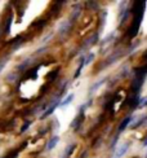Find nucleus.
I'll return each mask as SVG.
<instances>
[{"instance_id": "obj_14", "label": "nucleus", "mask_w": 147, "mask_h": 158, "mask_svg": "<svg viewBox=\"0 0 147 158\" xmlns=\"http://www.w3.org/2000/svg\"><path fill=\"white\" fill-rule=\"evenodd\" d=\"M4 65H5V61H0V70L3 69V66H4Z\"/></svg>"}, {"instance_id": "obj_8", "label": "nucleus", "mask_w": 147, "mask_h": 158, "mask_svg": "<svg viewBox=\"0 0 147 158\" xmlns=\"http://www.w3.org/2000/svg\"><path fill=\"white\" fill-rule=\"evenodd\" d=\"M58 141H59V137H58V136L52 137V139L49 140V143H48V147H46V149H48V150H52V149L58 144Z\"/></svg>"}, {"instance_id": "obj_7", "label": "nucleus", "mask_w": 147, "mask_h": 158, "mask_svg": "<svg viewBox=\"0 0 147 158\" xmlns=\"http://www.w3.org/2000/svg\"><path fill=\"white\" fill-rule=\"evenodd\" d=\"M76 149V144H70V145L66 148L65 153L62 154V158H70V156L74 153V150Z\"/></svg>"}, {"instance_id": "obj_5", "label": "nucleus", "mask_w": 147, "mask_h": 158, "mask_svg": "<svg viewBox=\"0 0 147 158\" xmlns=\"http://www.w3.org/2000/svg\"><path fill=\"white\" fill-rule=\"evenodd\" d=\"M130 122H132V117H130V115L125 117L124 119H123V122L120 123V126H119V128H117V132H119V134L124 132V131H125V128L129 126V123H130Z\"/></svg>"}, {"instance_id": "obj_13", "label": "nucleus", "mask_w": 147, "mask_h": 158, "mask_svg": "<svg viewBox=\"0 0 147 158\" xmlns=\"http://www.w3.org/2000/svg\"><path fill=\"white\" fill-rule=\"evenodd\" d=\"M93 58H94V53H89L88 57L84 58V66H85V65H89L93 61Z\"/></svg>"}, {"instance_id": "obj_3", "label": "nucleus", "mask_w": 147, "mask_h": 158, "mask_svg": "<svg viewBox=\"0 0 147 158\" xmlns=\"http://www.w3.org/2000/svg\"><path fill=\"white\" fill-rule=\"evenodd\" d=\"M39 69H40V66H34V68L29 69L27 71H26V74L23 75V79H22V81L25 82V81H29V79H32V81H36V79H38Z\"/></svg>"}, {"instance_id": "obj_11", "label": "nucleus", "mask_w": 147, "mask_h": 158, "mask_svg": "<svg viewBox=\"0 0 147 158\" xmlns=\"http://www.w3.org/2000/svg\"><path fill=\"white\" fill-rule=\"evenodd\" d=\"M18 153H19V150H18V149H16V150H12V152H9L8 154H6V156L4 157V158H17Z\"/></svg>"}, {"instance_id": "obj_2", "label": "nucleus", "mask_w": 147, "mask_h": 158, "mask_svg": "<svg viewBox=\"0 0 147 158\" xmlns=\"http://www.w3.org/2000/svg\"><path fill=\"white\" fill-rule=\"evenodd\" d=\"M59 102H61V98H56V100L53 101V102L49 105V106H48V108H46V109L43 111V114L40 115V119L43 121V119H45V118H48V117H49V115L53 113V111H54V110H56V109L59 106Z\"/></svg>"}, {"instance_id": "obj_10", "label": "nucleus", "mask_w": 147, "mask_h": 158, "mask_svg": "<svg viewBox=\"0 0 147 158\" xmlns=\"http://www.w3.org/2000/svg\"><path fill=\"white\" fill-rule=\"evenodd\" d=\"M72 98H74V94H70L67 97L65 98L63 101H61V102H59V105H61V106H66V105H69V104L72 101Z\"/></svg>"}, {"instance_id": "obj_12", "label": "nucleus", "mask_w": 147, "mask_h": 158, "mask_svg": "<svg viewBox=\"0 0 147 158\" xmlns=\"http://www.w3.org/2000/svg\"><path fill=\"white\" fill-rule=\"evenodd\" d=\"M31 123H32L31 121H25V123L22 124V127H21V134H23V132H26V131H27V128L30 127Z\"/></svg>"}, {"instance_id": "obj_9", "label": "nucleus", "mask_w": 147, "mask_h": 158, "mask_svg": "<svg viewBox=\"0 0 147 158\" xmlns=\"http://www.w3.org/2000/svg\"><path fill=\"white\" fill-rule=\"evenodd\" d=\"M12 22H13V15H10L8 17V19H6V23H5V34L8 35L9 32H10V29H12Z\"/></svg>"}, {"instance_id": "obj_4", "label": "nucleus", "mask_w": 147, "mask_h": 158, "mask_svg": "<svg viewBox=\"0 0 147 158\" xmlns=\"http://www.w3.org/2000/svg\"><path fill=\"white\" fill-rule=\"evenodd\" d=\"M83 121H84V108L80 109V111H79L77 117H76L75 119H74V122L71 123V127H72V128L75 127V130H77V128L80 127V124L83 123Z\"/></svg>"}, {"instance_id": "obj_6", "label": "nucleus", "mask_w": 147, "mask_h": 158, "mask_svg": "<svg viewBox=\"0 0 147 158\" xmlns=\"http://www.w3.org/2000/svg\"><path fill=\"white\" fill-rule=\"evenodd\" d=\"M128 148H129V144H126V143H124L121 147H120L119 149H117V152L115 153V157L116 158H120L121 156H124L125 153H126V150H128Z\"/></svg>"}, {"instance_id": "obj_1", "label": "nucleus", "mask_w": 147, "mask_h": 158, "mask_svg": "<svg viewBox=\"0 0 147 158\" xmlns=\"http://www.w3.org/2000/svg\"><path fill=\"white\" fill-rule=\"evenodd\" d=\"M142 18H143V16H134L130 26L128 27V31H126V32H128V38L129 39H133L134 36H137L138 31H139V27H141Z\"/></svg>"}]
</instances>
